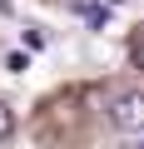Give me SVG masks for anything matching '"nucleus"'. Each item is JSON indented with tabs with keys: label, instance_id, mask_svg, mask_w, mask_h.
Here are the masks:
<instances>
[{
	"label": "nucleus",
	"instance_id": "obj_1",
	"mask_svg": "<svg viewBox=\"0 0 144 149\" xmlns=\"http://www.w3.org/2000/svg\"><path fill=\"white\" fill-rule=\"evenodd\" d=\"M109 124L124 129V134H144V95L139 90H124L109 100Z\"/></svg>",
	"mask_w": 144,
	"mask_h": 149
},
{
	"label": "nucleus",
	"instance_id": "obj_5",
	"mask_svg": "<svg viewBox=\"0 0 144 149\" xmlns=\"http://www.w3.org/2000/svg\"><path fill=\"white\" fill-rule=\"evenodd\" d=\"M139 149H144V144H139Z\"/></svg>",
	"mask_w": 144,
	"mask_h": 149
},
{
	"label": "nucleus",
	"instance_id": "obj_2",
	"mask_svg": "<svg viewBox=\"0 0 144 149\" xmlns=\"http://www.w3.org/2000/svg\"><path fill=\"white\" fill-rule=\"evenodd\" d=\"M129 60L144 70V35H134V40H129Z\"/></svg>",
	"mask_w": 144,
	"mask_h": 149
},
{
	"label": "nucleus",
	"instance_id": "obj_4",
	"mask_svg": "<svg viewBox=\"0 0 144 149\" xmlns=\"http://www.w3.org/2000/svg\"><path fill=\"white\" fill-rule=\"evenodd\" d=\"M25 50H45V30H25Z\"/></svg>",
	"mask_w": 144,
	"mask_h": 149
},
{
	"label": "nucleus",
	"instance_id": "obj_3",
	"mask_svg": "<svg viewBox=\"0 0 144 149\" xmlns=\"http://www.w3.org/2000/svg\"><path fill=\"white\" fill-rule=\"evenodd\" d=\"M10 129H15V114H10V104H0V139H5Z\"/></svg>",
	"mask_w": 144,
	"mask_h": 149
}]
</instances>
